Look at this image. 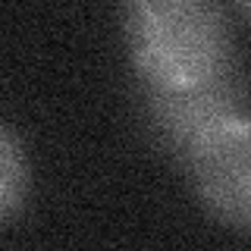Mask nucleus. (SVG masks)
<instances>
[{"instance_id": "nucleus-1", "label": "nucleus", "mask_w": 251, "mask_h": 251, "mask_svg": "<svg viewBox=\"0 0 251 251\" xmlns=\"http://www.w3.org/2000/svg\"><path fill=\"white\" fill-rule=\"evenodd\" d=\"M126 47L151 94L223 88L232 31L220 0H126Z\"/></svg>"}, {"instance_id": "nucleus-2", "label": "nucleus", "mask_w": 251, "mask_h": 251, "mask_svg": "<svg viewBox=\"0 0 251 251\" xmlns=\"http://www.w3.org/2000/svg\"><path fill=\"white\" fill-rule=\"evenodd\" d=\"M185 163L201 204L226 226L248 232L251 223V123L223 104L170 141Z\"/></svg>"}, {"instance_id": "nucleus-3", "label": "nucleus", "mask_w": 251, "mask_h": 251, "mask_svg": "<svg viewBox=\"0 0 251 251\" xmlns=\"http://www.w3.org/2000/svg\"><path fill=\"white\" fill-rule=\"evenodd\" d=\"M31 173H28V157L22 151L19 138L0 123V223H6L22 210L28 198Z\"/></svg>"}, {"instance_id": "nucleus-4", "label": "nucleus", "mask_w": 251, "mask_h": 251, "mask_svg": "<svg viewBox=\"0 0 251 251\" xmlns=\"http://www.w3.org/2000/svg\"><path fill=\"white\" fill-rule=\"evenodd\" d=\"M235 3L242 6V13H248V0H235Z\"/></svg>"}]
</instances>
